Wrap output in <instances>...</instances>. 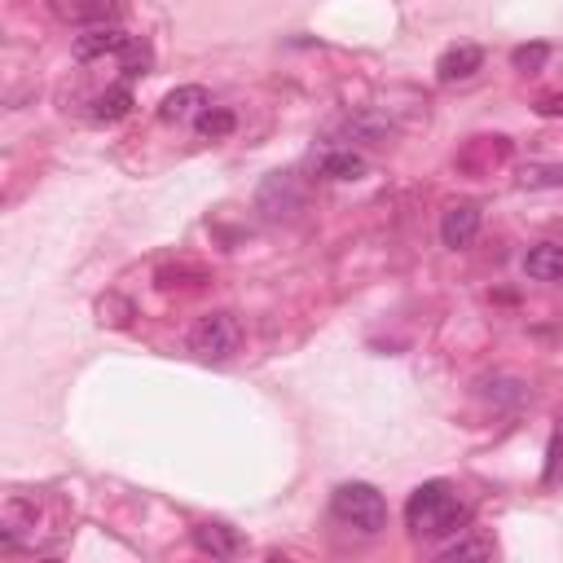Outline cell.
<instances>
[{
	"instance_id": "obj_1",
	"label": "cell",
	"mask_w": 563,
	"mask_h": 563,
	"mask_svg": "<svg viewBox=\"0 0 563 563\" xmlns=\"http://www.w3.org/2000/svg\"><path fill=\"white\" fill-rule=\"evenodd\" d=\"M471 520L467 502L454 493V484L445 480H427L418 484L405 502V524H410L414 537H449V533H462Z\"/></svg>"
},
{
	"instance_id": "obj_17",
	"label": "cell",
	"mask_w": 563,
	"mask_h": 563,
	"mask_svg": "<svg viewBox=\"0 0 563 563\" xmlns=\"http://www.w3.org/2000/svg\"><path fill=\"white\" fill-rule=\"evenodd\" d=\"M150 62H154L150 44H146V40H137V36H132V40L124 44V53H119V66H124L128 80H137V75H150Z\"/></svg>"
},
{
	"instance_id": "obj_3",
	"label": "cell",
	"mask_w": 563,
	"mask_h": 563,
	"mask_svg": "<svg viewBox=\"0 0 563 563\" xmlns=\"http://www.w3.org/2000/svg\"><path fill=\"white\" fill-rule=\"evenodd\" d=\"M234 348H238V322L229 313H207L194 322L190 352H198L203 361H225Z\"/></svg>"
},
{
	"instance_id": "obj_4",
	"label": "cell",
	"mask_w": 563,
	"mask_h": 563,
	"mask_svg": "<svg viewBox=\"0 0 563 563\" xmlns=\"http://www.w3.org/2000/svg\"><path fill=\"white\" fill-rule=\"evenodd\" d=\"M256 207L269 220H291L295 212L304 207V190H300V181H295L291 172H273V176H264V185H260V194H256Z\"/></svg>"
},
{
	"instance_id": "obj_16",
	"label": "cell",
	"mask_w": 563,
	"mask_h": 563,
	"mask_svg": "<svg viewBox=\"0 0 563 563\" xmlns=\"http://www.w3.org/2000/svg\"><path fill=\"white\" fill-rule=\"evenodd\" d=\"M524 190H559L563 185V163H528L520 172Z\"/></svg>"
},
{
	"instance_id": "obj_14",
	"label": "cell",
	"mask_w": 563,
	"mask_h": 563,
	"mask_svg": "<svg viewBox=\"0 0 563 563\" xmlns=\"http://www.w3.org/2000/svg\"><path fill=\"white\" fill-rule=\"evenodd\" d=\"M476 388H480V396H489L493 405H506V410H515V405L528 401V388L520 379H480Z\"/></svg>"
},
{
	"instance_id": "obj_2",
	"label": "cell",
	"mask_w": 563,
	"mask_h": 563,
	"mask_svg": "<svg viewBox=\"0 0 563 563\" xmlns=\"http://www.w3.org/2000/svg\"><path fill=\"white\" fill-rule=\"evenodd\" d=\"M330 511H335L339 524L357 528V533H366V537L388 528V502H383V493L374 489V484H361V480L339 484V489L330 493Z\"/></svg>"
},
{
	"instance_id": "obj_15",
	"label": "cell",
	"mask_w": 563,
	"mask_h": 563,
	"mask_svg": "<svg viewBox=\"0 0 563 563\" xmlns=\"http://www.w3.org/2000/svg\"><path fill=\"white\" fill-rule=\"evenodd\" d=\"M194 128H198V137L220 141V137H229V132L238 128V119H234V110H225V106H207L203 115L194 119Z\"/></svg>"
},
{
	"instance_id": "obj_22",
	"label": "cell",
	"mask_w": 563,
	"mask_h": 563,
	"mask_svg": "<svg viewBox=\"0 0 563 563\" xmlns=\"http://www.w3.org/2000/svg\"><path fill=\"white\" fill-rule=\"evenodd\" d=\"M537 115H542V119H559L563 115V97H542V102H537Z\"/></svg>"
},
{
	"instance_id": "obj_7",
	"label": "cell",
	"mask_w": 563,
	"mask_h": 563,
	"mask_svg": "<svg viewBox=\"0 0 563 563\" xmlns=\"http://www.w3.org/2000/svg\"><path fill=\"white\" fill-rule=\"evenodd\" d=\"M207 106H212V102H207V88L185 84V88H172V93L163 97L159 119H163V124H185V119H198V115H203Z\"/></svg>"
},
{
	"instance_id": "obj_9",
	"label": "cell",
	"mask_w": 563,
	"mask_h": 563,
	"mask_svg": "<svg viewBox=\"0 0 563 563\" xmlns=\"http://www.w3.org/2000/svg\"><path fill=\"white\" fill-rule=\"evenodd\" d=\"M194 546L203 550V555H212V559L242 555V537H238V528H229V524H198L194 528Z\"/></svg>"
},
{
	"instance_id": "obj_8",
	"label": "cell",
	"mask_w": 563,
	"mask_h": 563,
	"mask_svg": "<svg viewBox=\"0 0 563 563\" xmlns=\"http://www.w3.org/2000/svg\"><path fill=\"white\" fill-rule=\"evenodd\" d=\"M484 66V49L480 44H454L445 58L436 62V80L440 84H454V80H471Z\"/></svg>"
},
{
	"instance_id": "obj_23",
	"label": "cell",
	"mask_w": 563,
	"mask_h": 563,
	"mask_svg": "<svg viewBox=\"0 0 563 563\" xmlns=\"http://www.w3.org/2000/svg\"><path fill=\"white\" fill-rule=\"evenodd\" d=\"M555 436H559V440H563V418H559V432H555Z\"/></svg>"
},
{
	"instance_id": "obj_6",
	"label": "cell",
	"mask_w": 563,
	"mask_h": 563,
	"mask_svg": "<svg viewBox=\"0 0 563 563\" xmlns=\"http://www.w3.org/2000/svg\"><path fill=\"white\" fill-rule=\"evenodd\" d=\"M476 234H480V207H476V203L449 207L445 220H440V242H445V247H454V251L471 247V242H476Z\"/></svg>"
},
{
	"instance_id": "obj_11",
	"label": "cell",
	"mask_w": 563,
	"mask_h": 563,
	"mask_svg": "<svg viewBox=\"0 0 563 563\" xmlns=\"http://www.w3.org/2000/svg\"><path fill=\"white\" fill-rule=\"evenodd\" d=\"M361 172H366V159L352 150H326L317 159V176H326V181H357Z\"/></svg>"
},
{
	"instance_id": "obj_19",
	"label": "cell",
	"mask_w": 563,
	"mask_h": 563,
	"mask_svg": "<svg viewBox=\"0 0 563 563\" xmlns=\"http://www.w3.org/2000/svg\"><path fill=\"white\" fill-rule=\"evenodd\" d=\"M440 559H493V542H480V537H462V542L440 550Z\"/></svg>"
},
{
	"instance_id": "obj_18",
	"label": "cell",
	"mask_w": 563,
	"mask_h": 563,
	"mask_svg": "<svg viewBox=\"0 0 563 563\" xmlns=\"http://www.w3.org/2000/svg\"><path fill=\"white\" fill-rule=\"evenodd\" d=\"M546 58H550V44H520V49L511 53V66L524 75H537L546 66Z\"/></svg>"
},
{
	"instance_id": "obj_21",
	"label": "cell",
	"mask_w": 563,
	"mask_h": 563,
	"mask_svg": "<svg viewBox=\"0 0 563 563\" xmlns=\"http://www.w3.org/2000/svg\"><path fill=\"white\" fill-rule=\"evenodd\" d=\"M563 480V440L555 436L550 440V454H546V476H542V484H559Z\"/></svg>"
},
{
	"instance_id": "obj_5",
	"label": "cell",
	"mask_w": 563,
	"mask_h": 563,
	"mask_svg": "<svg viewBox=\"0 0 563 563\" xmlns=\"http://www.w3.org/2000/svg\"><path fill=\"white\" fill-rule=\"evenodd\" d=\"M132 36L128 31H119V27H110V22H97V27H88L84 36H75V58L80 62H93V58H106V53H124V44Z\"/></svg>"
},
{
	"instance_id": "obj_20",
	"label": "cell",
	"mask_w": 563,
	"mask_h": 563,
	"mask_svg": "<svg viewBox=\"0 0 563 563\" xmlns=\"http://www.w3.org/2000/svg\"><path fill=\"white\" fill-rule=\"evenodd\" d=\"M344 128L352 132V137H370V141H383L392 132V124L388 119H379V115H357V119H348Z\"/></svg>"
},
{
	"instance_id": "obj_12",
	"label": "cell",
	"mask_w": 563,
	"mask_h": 563,
	"mask_svg": "<svg viewBox=\"0 0 563 563\" xmlns=\"http://www.w3.org/2000/svg\"><path fill=\"white\" fill-rule=\"evenodd\" d=\"M128 115H132V93H128V84L106 88V93L93 102V119H97V124H119V119H128Z\"/></svg>"
},
{
	"instance_id": "obj_10",
	"label": "cell",
	"mask_w": 563,
	"mask_h": 563,
	"mask_svg": "<svg viewBox=\"0 0 563 563\" xmlns=\"http://www.w3.org/2000/svg\"><path fill=\"white\" fill-rule=\"evenodd\" d=\"M524 273L533 282H559L563 278V247L555 242H542V247H533L524 256Z\"/></svg>"
},
{
	"instance_id": "obj_13",
	"label": "cell",
	"mask_w": 563,
	"mask_h": 563,
	"mask_svg": "<svg viewBox=\"0 0 563 563\" xmlns=\"http://www.w3.org/2000/svg\"><path fill=\"white\" fill-rule=\"evenodd\" d=\"M53 9L75 22H106L119 9V0H53Z\"/></svg>"
}]
</instances>
